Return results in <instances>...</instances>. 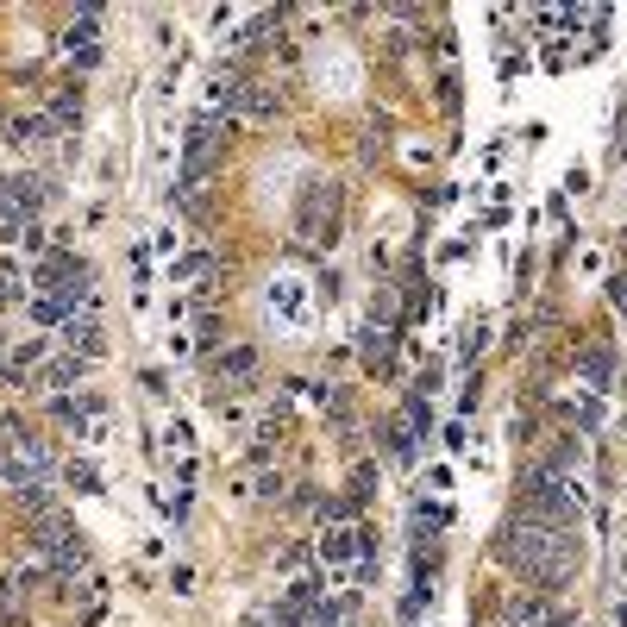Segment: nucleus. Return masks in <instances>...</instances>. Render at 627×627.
<instances>
[{
	"label": "nucleus",
	"mask_w": 627,
	"mask_h": 627,
	"mask_svg": "<svg viewBox=\"0 0 627 627\" xmlns=\"http://www.w3.org/2000/svg\"><path fill=\"white\" fill-rule=\"evenodd\" d=\"M57 120H82V95H76V88H63V95H57Z\"/></svg>",
	"instance_id": "a211bd4d"
},
{
	"label": "nucleus",
	"mask_w": 627,
	"mask_h": 627,
	"mask_svg": "<svg viewBox=\"0 0 627 627\" xmlns=\"http://www.w3.org/2000/svg\"><path fill=\"white\" fill-rule=\"evenodd\" d=\"M559 627H577V621H559Z\"/></svg>",
	"instance_id": "5701e85b"
},
{
	"label": "nucleus",
	"mask_w": 627,
	"mask_h": 627,
	"mask_svg": "<svg viewBox=\"0 0 627 627\" xmlns=\"http://www.w3.org/2000/svg\"><path fill=\"white\" fill-rule=\"evenodd\" d=\"M38 358H44V345H38V339H26V345H13V364H7V370H32Z\"/></svg>",
	"instance_id": "f3484780"
},
{
	"label": "nucleus",
	"mask_w": 627,
	"mask_h": 627,
	"mask_svg": "<svg viewBox=\"0 0 627 627\" xmlns=\"http://www.w3.org/2000/svg\"><path fill=\"white\" fill-rule=\"evenodd\" d=\"M239 113H251V120H270V113H276V95H270L264 82H245V101H239Z\"/></svg>",
	"instance_id": "f8f14e48"
},
{
	"label": "nucleus",
	"mask_w": 627,
	"mask_h": 627,
	"mask_svg": "<svg viewBox=\"0 0 627 627\" xmlns=\"http://www.w3.org/2000/svg\"><path fill=\"white\" fill-rule=\"evenodd\" d=\"M76 377H82V364H76V358H63V364H51V370L38 377V389H63V383H76Z\"/></svg>",
	"instance_id": "4468645a"
},
{
	"label": "nucleus",
	"mask_w": 627,
	"mask_h": 627,
	"mask_svg": "<svg viewBox=\"0 0 627 627\" xmlns=\"http://www.w3.org/2000/svg\"><path fill=\"white\" fill-rule=\"evenodd\" d=\"M270 308L283 314V320H301V295H295V283H283V289H276V295H270Z\"/></svg>",
	"instance_id": "dca6fc26"
},
{
	"label": "nucleus",
	"mask_w": 627,
	"mask_h": 627,
	"mask_svg": "<svg viewBox=\"0 0 627 627\" xmlns=\"http://www.w3.org/2000/svg\"><path fill=\"white\" fill-rule=\"evenodd\" d=\"M57 339L69 345V358H76V352L95 358V352H101V327H95V314H88V308H82V314H69L63 327H57Z\"/></svg>",
	"instance_id": "0eeeda50"
},
{
	"label": "nucleus",
	"mask_w": 627,
	"mask_h": 627,
	"mask_svg": "<svg viewBox=\"0 0 627 627\" xmlns=\"http://www.w3.org/2000/svg\"><path fill=\"white\" fill-rule=\"evenodd\" d=\"M0 189H7V182H0Z\"/></svg>",
	"instance_id": "b1692460"
},
{
	"label": "nucleus",
	"mask_w": 627,
	"mask_h": 627,
	"mask_svg": "<svg viewBox=\"0 0 627 627\" xmlns=\"http://www.w3.org/2000/svg\"><path fill=\"white\" fill-rule=\"evenodd\" d=\"M0 471L13 477V490H32V483L51 471V452L38 446V439H19V433H7V446H0Z\"/></svg>",
	"instance_id": "7ed1b4c3"
},
{
	"label": "nucleus",
	"mask_w": 627,
	"mask_h": 627,
	"mask_svg": "<svg viewBox=\"0 0 627 627\" xmlns=\"http://www.w3.org/2000/svg\"><path fill=\"white\" fill-rule=\"evenodd\" d=\"M615 627H627V602H621V609H615Z\"/></svg>",
	"instance_id": "412c9836"
},
{
	"label": "nucleus",
	"mask_w": 627,
	"mask_h": 627,
	"mask_svg": "<svg viewBox=\"0 0 627 627\" xmlns=\"http://www.w3.org/2000/svg\"><path fill=\"white\" fill-rule=\"evenodd\" d=\"M0 207H7V214H19V220H38V207H44V189L32 176H13L7 189H0Z\"/></svg>",
	"instance_id": "6e6552de"
},
{
	"label": "nucleus",
	"mask_w": 627,
	"mask_h": 627,
	"mask_svg": "<svg viewBox=\"0 0 627 627\" xmlns=\"http://www.w3.org/2000/svg\"><path fill=\"white\" fill-rule=\"evenodd\" d=\"M358 552H364V533L339 521V527L327 533V540H320V565H333V571H345V565H352V559H358Z\"/></svg>",
	"instance_id": "39448f33"
},
{
	"label": "nucleus",
	"mask_w": 627,
	"mask_h": 627,
	"mask_svg": "<svg viewBox=\"0 0 627 627\" xmlns=\"http://www.w3.org/2000/svg\"><path fill=\"white\" fill-rule=\"evenodd\" d=\"M358 339H364L358 352H364V364H370V370H389V364H396V333H389V327H377V320H370V327H364Z\"/></svg>",
	"instance_id": "1a4fd4ad"
},
{
	"label": "nucleus",
	"mask_w": 627,
	"mask_h": 627,
	"mask_svg": "<svg viewBox=\"0 0 627 627\" xmlns=\"http://www.w3.org/2000/svg\"><path fill=\"white\" fill-rule=\"evenodd\" d=\"M339 201H345V189L339 182H308L301 189V201H295V232L308 245H333V232H339Z\"/></svg>",
	"instance_id": "f03ea898"
},
{
	"label": "nucleus",
	"mask_w": 627,
	"mask_h": 627,
	"mask_svg": "<svg viewBox=\"0 0 627 627\" xmlns=\"http://www.w3.org/2000/svg\"><path fill=\"white\" fill-rule=\"evenodd\" d=\"M251 370H258V352L251 345H232V352H220V377H232V383H245Z\"/></svg>",
	"instance_id": "9d476101"
},
{
	"label": "nucleus",
	"mask_w": 627,
	"mask_h": 627,
	"mask_svg": "<svg viewBox=\"0 0 627 627\" xmlns=\"http://www.w3.org/2000/svg\"><path fill=\"white\" fill-rule=\"evenodd\" d=\"M38 132H44V120H38V113H26V120L7 126V145H38Z\"/></svg>",
	"instance_id": "2eb2a0df"
},
{
	"label": "nucleus",
	"mask_w": 627,
	"mask_h": 627,
	"mask_svg": "<svg viewBox=\"0 0 627 627\" xmlns=\"http://www.w3.org/2000/svg\"><path fill=\"white\" fill-rule=\"evenodd\" d=\"M609 377H615V358L602 352V345H596V352H584V383L590 389H609Z\"/></svg>",
	"instance_id": "ddd939ff"
},
{
	"label": "nucleus",
	"mask_w": 627,
	"mask_h": 627,
	"mask_svg": "<svg viewBox=\"0 0 627 627\" xmlns=\"http://www.w3.org/2000/svg\"><path fill=\"white\" fill-rule=\"evenodd\" d=\"M615 157H627V120L615 126Z\"/></svg>",
	"instance_id": "aec40b11"
},
{
	"label": "nucleus",
	"mask_w": 627,
	"mask_h": 627,
	"mask_svg": "<svg viewBox=\"0 0 627 627\" xmlns=\"http://www.w3.org/2000/svg\"><path fill=\"white\" fill-rule=\"evenodd\" d=\"M0 358H7V333H0Z\"/></svg>",
	"instance_id": "4be33fe9"
},
{
	"label": "nucleus",
	"mask_w": 627,
	"mask_h": 627,
	"mask_svg": "<svg viewBox=\"0 0 627 627\" xmlns=\"http://www.w3.org/2000/svg\"><path fill=\"white\" fill-rule=\"evenodd\" d=\"M496 552H502V565L527 571V584L559 590L565 577H571V565L584 559V540H577V527H546V521H533L527 508H521V515L502 527Z\"/></svg>",
	"instance_id": "f257e3e1"
},
{
	"label": "nucleus",
	"mask_w": 627,
	"mask_h": 627,
	"mask_svg": "<svg viewBox=\"0 0 627 627\" xmlns=\"http://www.w3.org/2000/svg\"><path fill=\"white\" fill-rule=\"evenodd\" d=\"M69 483H76V490H95V464H69Z\"/></svg>",
	"instance_id": "6ab92c4d"
},
{
	"label": "nucleus",
	"mask_w": 627,
	"mask_h": 627,
	"mask_svg": "<svg viewBox=\"0 0 627 627\" xmlns=\"http://www.w3.org/2000/svg\"><path fill=\"white\" fill-rule=\"evenodd\" d=\"M220 145H226V138H220V126L201 113V120L189 126V138H182V189H195V182L207 176V164L220 157Z\"/></svg>",
	"instance_id": "20e7f679"
},
{
	"label": "nucleus",
	"mask_w": 627,
	"mask_h": 627,
	"mask_svg": "<svg viewBox=\"0 0 627 627\" xmlns=\"http://www.w3.org/2000/svg\"><path fill=\"white\" fill-rule=\"evenodd\" d=\"M95 32H101V13H82L76 26H69V51H82V63L95 57Z\"/></svg>",
	"instance_id": "9b49d317"
},
{
	"label": "nucleus",
	"mask_w": 627,
	"mask_h": 627,
	"mask_svg": "<svg viewBox=\"0 0 627 627\" xmlns=\"http://www.w3.org/2000/svg\"><path fill=\"white\" fill-rule=\"evenodd\" d=\"M508 627H559V609L546 602V590L515 596V602H508Z\"/></svg>",
	"instance_id": "423d86ee"
}]
</instances>
